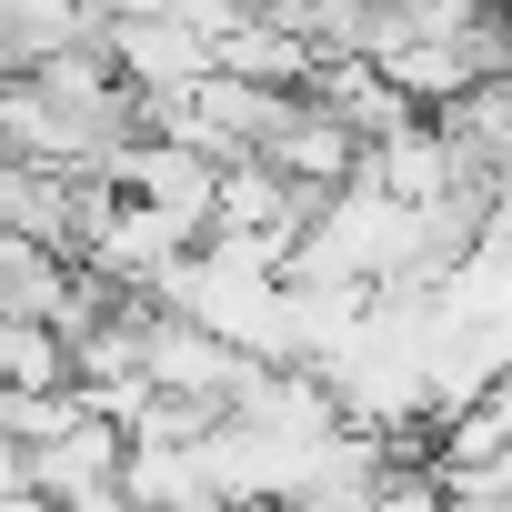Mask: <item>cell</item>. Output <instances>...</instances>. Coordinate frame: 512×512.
Returning <instances> with one entry per match:
<instances>
[{"label": "cell", "mask_w": 512, "mask_h": 512, "mask_svg": "<svg viewBox=\"0 0 512 512\" xmlns=\"http://www.w3.org/2000/svg\"><path fill=\"white\" fill-rule=\"evenodd\" d=\"M201 241H211V231H191L181 211H151V201H131V191H121V201H111V221L91 231V251H81V262H91L101 282H121L131 302H161V282L191 262Z\"/></svg>", "instance_id": "6da1fadb"}, {"label": "cell", "mask_w": 512, "mask_h": 512, "mask_svg": "<svg viewBox=\"0 0 512 512\" xmlns=\"http://www.w3.org/2000/svg\"><path fill=\"white\" fill-rule=\"evenodd\" d=\"M251 372L241 342H221L211 322L171 312V302H141V382L151 392H181V402H231Z\"/></svg>", "instance_id": "7a4b0ae2"}, {"label": "cell", "mask_w": 512, "mask_h": 512, "mask_svg": "<svg viewBox=\"0 0 512 512\" xmlns=\"http://www.w3.org/2000/svg\"><path fill=\"white\" fill-rule=\"evenodd\" d=\"M111 71H121L141 101H161V91L211 81V71H221V41H211L191 11H111Z\"/></svg>", "instance_id": "3957f363"}, {"label": "cell", "mask_w": 512, "mask_h": 512, "mask_svg": "<svg viewBox=\"0 0 512 512\" xmlns=\"http://www.w3.org/2000/svg\"><path fill=\"white\" fill-rule=\"evenodd\" d=\"M352 181H382L392 201H412V211H432V201H452V191H482L462 161H452V141H442V121L432 111H412L402 131H382V141H362V171Z\"/></svg>", "instance_id": "277c9868"}, {"label": "cell", "mask_w": 512, "mask_h": 512, "mask_svg": "<svg viewBox=\"0 0 512 512\" xmlns=\"http://www.w3.org/2000/svg\"><path fill=\"white\" fill-rule=\"evenodd\" d=\"M121 462H131V432L91 402L81 422H61L51 442H31V492L41 502H91V492H121Z\"/></svg>", "instance_id": "5b68a950"}, {"label": "cell", "mask_w": 512, "mask_h": 512, "mask_svg": "<svg viewBox=\"0 0 512 512\" xmlns=\"http://www.w3.org/2000/svg\"><path fill=\"white\" fill-rule=\"evenodd\" d=\"M111 191L151 201V211H181L191 231H211V201H221V161L211 151H181V141H131L111 161Z\"/></svg>", "instance_id": "8992f818"}, {"label": "cell", "mask_w": 512, "mask_h": 512, "mask_svg": "<svg viewBox=\"0 0 512 512\" xmlns=\"http://www.w3.org/2000/svg\"><path fill=\"white\" fill-rule=\"evenodd\" d=\"M221 41V71L231 81H262V91H312V71H322V51L302 41V31H282L272 11H241L231 31H211Z\"/></svg>", "instance_id": "52a82bcc"}, {"label": "cell", "mask_w": 512, "mask_h": 512, "mask_svg": "<svg viewBox=\"0 0 512 512\" xmlns=\"http://www.w3.org/2000/svg\"><path fill=\"white\" fill-rule=\"evenodd\" d=\"M312 101H322L352 141H382V131L412 121V91H402L382 61H322V71H312Z\"/></svg>", "instance_id": "ba28073f"}, {"label": "cell", "mask_w": 512, "mask_h": 512, "mask_svg": "<svg viewBox=\"0 0 512 512\" xmlns=\"http://www.w3.org/2000/svg\"><path fill=\"white\" fill-rule=\"evenodd\" d=\"M262 161H282V171H292L302 191H342V181L362 171V141H352V131H342V121H332V111H322V101L302 91V111L282 121V141H272Z\"/></svg>", "instance_id": "9c48e42d"}, {"label": "cell", "mask_w": 512, "mask_h": 512, "mask_svg": "<svg viewBox=\"0 0 512 512\" xmlns=\"http://www.w3.org/2000/svg\"><path fill=\"white\" fill-rule=\"evenodd\" d=\"M0 392H81L71 382V342L31 312H0Z\"/></svg>", "instance_id": "30bf717a"}, {"label": "cell", "mask_w": 512, "mask_h": 512, "mask_svg": "<svg viewBox=\"0 0 512 512\" xmlns=\"http://www.w3.org/2000/svg\"><path fill=\"white\" fill-rule=\"evenodd\" d=\"M502 452H512V372L442 422V452H432V462H442V472H482V462H502Z\"/></svg>", "instance_id": "8fae6325"}, {"label": "cell", "mask_w": 512, "mask_h": 512, "mask_svg": "<svg viewBox=\"0 0 512 512\" xmlns=\"http://www.w3.org/2000/svg\"><path fill=\"white\" fill-rule=\"evenodd\" d=\"M101 11H181V0H101Z\"/></svg>", "instance_id": "7c38bea8"}, {"label": "cell", "mask_w": 512, "mask_h": 512, "mask_svg": "<svg viewBox=\"0 0 512 512\" xmlns=\"http://www.w3.org/2000/svg\"><path fill=\"white\" fill-rule=\"evenodd\" d=\"M11 171H21V151H11V141H0V191H11Z\"/></svg>", "instance_id": "4fadbf2b"}, {"label": "cell", "mask_w": 512, "mask_h": 512, "mask_svg": "<svg viewBox=\"0 0 512 512\" xmlns=\"http://www.w3.org/2000/svg\"><path fill=\"white\" fill-rule=\"evenodd\" d=\"M11 71H21V61H11V41H0V81H11Z\"/></svg>", "instance_id": "5bb4252c"}]
</instances>
